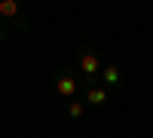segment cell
<instances>
[{
    "instance_id": "1",
    "label": "cell",
    "mask_w": 153,
    "mask_h": 138,
    "mask_svg": "<svg viewBox=\"0 0 153 138\" xmlns=\"http://www.w3.org/2000/svg\"><path fill=\"white\" fill-rule=\"evenodd\" d=\"M52 86H55L58 95H65L68 101H71V98L80 92V86H83V74L76 71V68H61V71H55Z\"/></svg>"
},
{
    "instance_id": "6",
    "label": "cell",
    "mask_w": 153,
    "mask_h": 138,
    "mask_svg": "<svg viewBox=\"0 0 153 138\" xmlns=\"http://www.w3.org/2000/svg\"><path fill=\"white\" fill-rule=\"evenodd\" d=\"M83 114H86V104L80 101V98H71L68 101V117L71 120H83Z\"/></svg>"
},
{
    "instance_id": "4",
    "label": "cell",
    "mask_w": 153,
    "mask_h": 138,
    "mask_svg": "<svg viewBox=\"0 0 153 138\" xmlns=\"http://www.w3.org/2000/svg\"><path fill=\"white\" fill-rule=\"evenodd\" d=\"M120 80H123V77H120V68L113 65V61H107V65L101 68V86H104V89H107V86H113V89H117Z\"/></svg>"
},
{
    "instance_id": "3",
    "label": "cell",
    "mask_w": 153,
    "mask_h": 138,
    "mask_svg": "<svg viewBox=\"0 0 153 138\" xmlns=\"http://www.w3.org/2000/svg\"><path fill=\"white\" fill-rule=\"evenodd\" d=\"M83 104L86 107H104L107 104V89L104 86H83Z\"/></svg>"
},
{
    "instance_id": "2",
    "label": "cell",
    "mask_w": 153,
    "mask_h": 138,
    "mask_svg": "<svg viewBox=\"0 0 153 138\" xmlns=\"http://www.w3.org/2000/svg\"><path fill=\"white\" fill-rule=\"evenodd\" d=\"M101 68H104L101 55L95 52L92 46H83L80 55H76V71H80L83 77H101Z\"/></svg>"
},
{
    "instance_id": "5",
    "label": "cell",
    "mask_w": 153,
    "mask_h": 138,
    "mask_svg": "<svg viewBox=\"0 0 153 138\" xmlns=\"http://www.w3.org/2000/svg\"><path fill=\"white\" fill-rule=\"evenodd\" d=\"M0 19H19V3L16 0H3V3H0Z\"/></svg>"
},
{
    "instance_id": "8",
    "label": "cell",
    "mask_w": 153,
    "mask_h": 138,
    "mask_svg": "<svg viewBox=\"0 0 153 138\" xmlns=\"http://www.w3.org/2000/svg\"><path fill=\"white\" fill-rule=\"evenodd\" d=\"M9 34H12V25H9L6 19H0V43H3V40H6Z\"/></svg>"
},
{
    "instance_id": "7",
    "label": "cell",
    "mask_w": 153,
    "mask_h": 138,
    "mask_svg": "<svg viewBox=\"0 0 153 138\" xmlns=\"http://www.w3.org/2000/svg\"><path fill=\"white\" fill-rule=\"evenodd\" d=\"M28 28H31V19H25V16L12 19V31H28Z\"/></svg>"
}]
</instances>
